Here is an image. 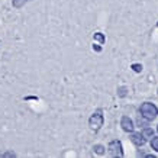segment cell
<instances>
[{
	"label": "cell",
	"instance_id": "obj_10",
	"mask_svg": "<svg viewBox=\"0 0 158 158\" xmlns=\"http://www.w3.org/2000/svg\"><path fill=\"white\" fill-rule=\"evenodd\" d=\"M142 135H144L145 138H149V136H152V135H154V132H152V129H151V128H145V129L142 131Z\"/></svg>",
	"mask_w": 158,
	"mask_h": 158
},
{
	"label": "cell",
	"instance_id": "obj_2",
	"mask_svg": "<svg viewBox=\"0 0 158 158\" xmlns=\"http://www.w3.org/2000/svg\"><path fill=\"white\" fill-rule=\"evenodd\" d=\"M103 122H105V118H103L100 110L94 112V113L90 116V119H89V125H90L91 131H94V132H97V131L103 126Z\"/></svg>",
	"mask_w": 158,
	"mask_h": 158
},
{
	"label": "cell",
	"instance_id": "obj_14",
	"mask_svg": "<svg viewBox=\"0 0 158 158\" xmlns=\"http://www.w3.org/2000/svg\"><path fill=\"white\" fill-rule=\"evenodd\" d=\"M3 157H15L13 152H7V154H3Z\"/></svg>",
	"mask_w": 158,
	"mask_h": 158
},
{
	"label": "cell",
	"instance_id": "obj_7",
	"mask_svg": "<svg viewBox=\"0 0 158 158\" xmlns=\"http://www.w3.org/2000/svg\"><path fill=\"white\" fill-rule=\"evenodd\" d=\"M26 2H28V0H12V5H13V7L19 9V7H22Z\"/></svg>",
	"mask_w": 158,
	"mask_h": 158
},
{
	"label": "cell",
	"instance_id": "obj_11",
	"mask_svg": "<svg viewBox=\"0 0 158 158\" xmlns=\"http://www.w3.org/2000/svg\"><path fill=\"white\" fill-rule=\"evenodd\" d=\"M126 91H128L126 87H119V89H118V94H119L120 97H125L126 96Z\"/></svg>",
	"mask_w": 158,
	"mask_h": 158
},
{
	"label": "cell",
	"instance_id": "obj_12",
	"mask_svg": "<svg viewBox=\"0 0 158 158\" xmlns=\"http://www.w3.org/2000/svg\"><path fill=\"white\" fill-rule=\"evenodd\" d=\"M132 70H134L135 73H141L142 71V65H141V64H132Z\"/></svg>",
	"mask_w": 158,
	"mask_h": 158
},
{
	"label": "cell",
	"instance_id": "obj_8",
	"mask_svg": "<svg viewBox=\"0 0 158 158\" xmlns=\"http://www.w3.org/2000/svg\"><path fill=\"white\" fill-rule=\"evenodd\" d=\"M94 152L96 154H99V155H103V154H105V147H103V145H94Z\"/></svg>",
	"mask_w": 158,
	"mask_h": 158
},
{
	"label": "cell",
	"instance_id": "obj_4",
	"mask_svg": "<svg viewBox=\"0 0 158 158\" xmlns=\"http://www.w3.org/2000/svg\"><path fill=\"white\" fill-rule=\"evenodd\" d=\"M120 126H122V129L125 131V132H132L134 131V122H132V119H131L129 116H123L122 119H120Z\"/></svg>",
	"mask_w": 158,
	"mask_h": 158
},
{
	"label": "cell",
	"instance_id": "obj_5",
	"mask_svg": "<svg viewBox=\"0 0 158 158\" xmlns=\"http://www.w3.org/2000/svg\"><path fill=\"white\" fill-rule=\"evenodd\" d=\"M131 141H132L136 147H144L145 142H147L145 136L141 134V132H134V134L131 135Z\"/></svg>",
	"mask_w": 158,
	"mask_h": 158
},
{
	"label": "cell",
	"instance_id": "obj_6",
	"mask_svg": "<svg viewBox=\"0 0 158 158\" xmlns=\"http://www.w3.org/2000/svg\"><path fill=\"white\" fill-rule=\"evenodd\" d=\"M93 38H94V41H99L100 44H105V42H106L105 35L102 34V32H96V34L93 35Z\"/></svg>",
	"mask_w": 158,
	"mask_h": 158
},
{
	"label": "cell",
	"instance_id": "obj_15",
	"mask_svg": "<svg viewBox=\"0 0 158 158\" xmlns=\"http://www.w3.org/2000/svg\"><path fill=\"white\" fill-rule=\"evenodd\" d=\"M157 131H158V128H157Z\"/></svg>",
	"mask_w": 158,
	"mask_h": 158
},
{
	"label": "cell",
	"instance_id": "obj_1",
	"mask_svg": "<svg viewBox=\"0 0 158 158\" xmlns=\"http://www.w3.org/2000/svg\"><path fill=\"white\" fill-rule=\"evenodd\" d=\"M141 115L142 118H145L147 120H154L158 116V107L154 103H149V102H145L141 105Z\"/></svg>",
	"mask_w": 158,
	"mask_h": 158
},
{
	"label": "cell",
	"instance_id": "obj_3",
	"mask_svg": "<svg viewBox=\"0 0 158 158\" xmlns=\"http://www.w3.org/2000/svg\"><path fill=\"white\" fill-rule=\"evenodd\" d=\"M109 149V154L112 157H123V148H122V142L115 139V141H112L107 147Z\"/></svg>",
	"mask_w": 158,
	"mask_h": 158
},
{
	"label": "cell",
	"instance_id": "obj_13",
	"mask_svg": "<svg viewBox=\"0 0 158 158\" xmlns=\"http://www.w3.org/2000/svg\"><path fill=\"white\" fill-rule=\"evenodd\" d=\"M93 49H94V51H97V52H100V51H102V48L99 47V45H93Z\"/></svg>",
	"mask_w": 158,
	"mask_h": 158
},
{
	"label": "cell",
	"instance_id": "obj_9",
	"mask_svg": "<svg viewBox=\"0 0 158 158\" xmlns=\"http://www.w3.org/2000/svg\"><path fill=\"white\" fill-rule=\"evenodd\" d=\"M151 147H152V149H155L158 152V136H152V139H151Z\"/></svg>",
	"mask_w": 158,
	"mask_h": 158
}]
</instances>
